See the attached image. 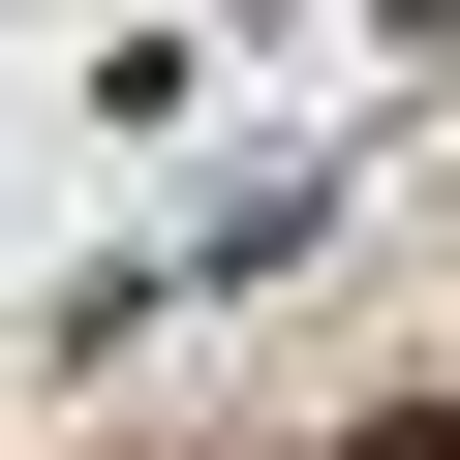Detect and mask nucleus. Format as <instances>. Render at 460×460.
Segmentation results:
<instances>
[{"mask_svg": "<svg viewBox=\"0 0 460 460\" xmlns=\"http://www.w3.org/2000/svg\"><path fill=\"white\" fill-rule=\"evenodd\" d=\"M368 460H460V429H368Z\"/></svg>", "mask_w": 460, "mask_h": 460, "instance_id": "nucleus-1", "label": "nucleus"}]
</instances>
